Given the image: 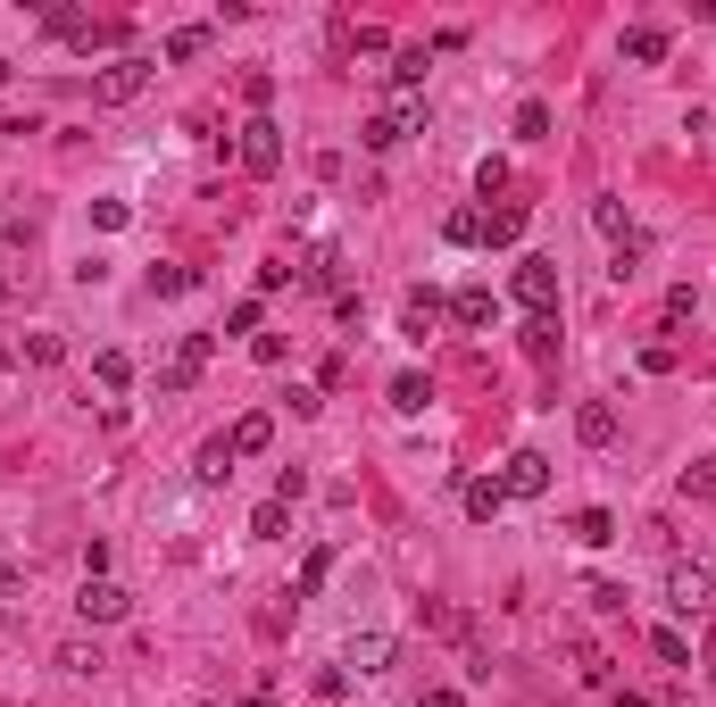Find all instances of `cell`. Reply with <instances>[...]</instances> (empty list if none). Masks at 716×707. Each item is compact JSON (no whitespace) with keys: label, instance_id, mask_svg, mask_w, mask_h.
I'll list each match as a JSON object with an SVG mask.
<instances>
[{"label":"cell","instance_id":"cell-10","mask_svg":"<svg viewBox=\"0 0 716 707\" xmlns=\"http://www.w3.org/2000/svg\"><path fill=\"white\" fill-rule=\"evenodd\" d=\"M434 325H442V300L425 292V283H416V292L400 300V334H409V341H425V334H434Z\"/></svg>","mask_w":716,"mask_h":707},{"label":"cell","instance_id":"cell-3","mask_svg":"<svg viewBox=\"0 0 716 707\" xmlns=\"http://www.w3.org/2000/svg\"><path fill=\"white\" fill-rule=\"evenodd\" d=\"M76 616H84V624H117V616H133V591H126V583H109V575H84Z\"/></svg>","mask_w":716,"mask_h":707},{"label":"cell","instance_id":"cell-16","mask_svg":"<svg viewBox=\"0 0 716 707\" xmlns=\"http://www.w3.org/2000/svg\"><path fill=\"white\" fill-rule=\"evenodd\" d=\"M383 84H392L400 100H416V84H425V51H392V67H383Z\"/></svg>","mask_w":716,"mask_h":707},{"label":"cell","instance_id":"cell-31","mask_svg":"<svg viewBox=\"0 0 716 707\" xmlns=\"http://www.w3.org/2000/svg\"><path fill=\"white\" fill-rule=\"evenodd\" d=\"M58 358H67L58 334H25V367H58Z\"/></svg>","mask_w":716,"mask_h":707},{"label":"cell","instance_id":"cell-1","mask_svg":"<svg viewBox=\"0 0 716 707\" xmlns=\"http://www.w3.org/2000/svg\"><path fill=\"white\" fill-rule=\"evenodd\" d=\"M151 75H159V58H133V51H126L117 67H100V75H93V109H126V100L142 93Z\"/></svg>","mask_w":716,"mask_h":707},{"label":"cell","instance_id":"cell-11","mask_svg":"<svg viewBox=\"0 0 716 707\" xmlns=\"http://www.w3.org/2000/svg\"><path fill=\"white\" fill-rule=\"evenodd\" d=\"M451 317H458V325H467V334H484V325H500V300H491V292H484V283H467V292H458V300H451Z\"/></svg>","mask_w":716,"mask_h":707},{"label":"cell","instance_id":"cell-28","mask_svg":"<svg viewBox=\"0 0 716 707\" xmlns=\"http://www.w3.org/2000/svg\"><path fill=\"white\" fill-rule=\"evenodd\" d=\"M592 225H600L608 242H633V225H625V208H617V200H592Z\"/></svg>","mask_w":716,"mask_h":707},{"label":"cell","instance_id":"cell-12","mask_svg":"<svg viewBox=\"0 0 716 707\" xmlns=\"http://www.w3.org/2000/svg\"><path fill=\"white\" fill-rule=\"evenodd\" d=\"M575 442H584V449H608V442H617V409H608V400L575 409Z\"/></svg>","mask_w":716,"mask_h":707},{"label":"cell","instance_id":"cell-41","mask_svg":"<svg viewBox=\"0 0 716 707\" xmlns=\"http://www.w3.org/2000/svg\"><path fill=\"white\" fill-rule=\"evenodd\" d=\"M425 707H458V690H451V683H434V690H425Z\"/></svg>","mask_w":716,"mask_h":707},{"label":"cell","instance_id":"cell-37","mask_svg":"<svg viewBox=\"0 0 716 707\" xmlns=\"http://www.w3.org/2000/svg\"><path fill=\"white\" fill-rule=\"evenodd\" d=\"M226 334H259V300H234V308H226Z\"/></svg>","mask_w":716,"mask_h":707},{"label":"cell","instance_id":"cell-23","mask_svg":"<svg viewBox=\"0 0 716 707\" xmlns=\"http://www.w3.org/2000/svg\"><path fill=\"white\" fill-rule=\"evenodd\" d=\"M675 491H683V500H716V458H692Z\"/></svg>","mask_w":716,"mask_h":707},{"label":"cell","instance_id":"cell-2","mask_svg":"<svg viewBox=\"0 0 716 707\" xmlns=\"http://www.w3.org/2000/svg\"><path fill=\"white\" fill-rule=\"evenodd\" d=\"M234 159H242L250 175H275L283 167V126H275V117H250L242 142H234Z\"/></svg>","mask_w":716,"mask_h":707},{"label":"cell","instance_id":"cell-7","mask_svg":"<svg viewBox=\"0 0 716 707\" xmlns=\"http://www.w3.org/2000/svg\"><path fill=\"white\" fill-rule=\"evenodd\" d=\"M200 367H208V334H184V341H175V358H167V374H159V391H192V383H200Z\"/></svg>","mask_w":716,"mask_h":707},{"label":"cell","instance_id":"cell-44","mask_svg":"<svg viewBox=\"0 0 716 707\" xmlns=\"http://www.w3.org/2000/svg\"><path fill=\"white\" fill-rule=\"evenodd\" d=\"M9 75H18V67H9V58H0V84H9Z\"/></svg>","mask_w":716,"mask_h":707},{"label":"cell","instance_id":"cell-27","mask_svg":"<svg viewBox=\"0 0 716 707\" xmlns=\"http://www.w3.org/2000/svg\"><path fill=\"white\" fill-rule=\"evenodd\" d=\"M93 374H100L109 391H126V383H133V358H126V350H100V358H93Z\"/></svg>","mask_w":716,"mask_h":707},{"label":"cell","instance_id":"cell-45","mask_svg":"<svg viewBox=\"0 0 716 707\" xmlns=\"http://www.w3.org/2000/svg\"><path fill=\"white\" fill-rule=\"evenodd\" d=\"M708 583H716V566H708Z\"/></svg>","mask_w":716,"mask_h":707},{"label":"cell","instance_id":"cell-14","mask_svg":"<svg viewBox=\"0 0 716 707\" xmlns=\"http://www.w3.org/2000/svg\"><path fill=\"white\" fill-rule=\"evenodd\" d=\"M500 508H509V483H500V475H475V483H467V516H475V524H491Z\"/></svg>","mask_w":716,"mask_h":707},{"label":"cell","instance_id":"cell-18","mask_svg":"<svg viewBox=\"0 0 716 707\" xmlns=\"http://www.w3.org/2000/svg\"><path fill=\"white\" fill-rule=\"evenodd\" d=\"M442 242L475 250V242H484V208H451V217H442Z\"/></svg>","mask_w":716,"mask_h":707},{"label":"cell","instance_id":"cell-46","mask_svg":"<svg viewBox=\"0 0 716 707\" xmlns=\"http://www.w3.org/2000/svg\"><path fill=\"white\" fill-rule=\"evenodd\" d=\"M208 707H217V699H208Z\"/></svg>","mask_w":716,"mask_h":707},{"label":"cell","instance_id":"cell-8","mask_svg":"<svg viewBox=\"0 0 716 707\" xmlns=\"http://www.w3.org/2000/svg\"><path fill=\"white\" fill-rule=\"evenodd\" d=\"M708 591H716V583H708V566H666V608L699 616V608H708Z\"/></svg>","mask_w":716,"mask_h":707},{"label":"cell","instance_id":"cell-36","mask_svg":"<svg viewBox=\"0 0 716 707\" xmlns=\"http://www.w3.org/2000/svg\"><path fill=\"white\" fill-rule=\"evenodd\" d=\"M242 100H250V109H267V100H275V75L250 67V75H242Z\"/></svg>","mask_w":716,"mask_h":707},{"label":"cell","instance_id":"cell-26","mask_svg":"<svg viewBox=\"0 0 716 707\" xmlns=\"http://www.w3.org/2000/svg\"><path fill=\"white\" fill-rule=\"evenodd\" d=\"M525 358H558V317H533L525 325Z\"/></svg>","mask_w":716,"mask_h":707},{"label":"cell","instance_id":"cell-40","mask_svg":"<svg viewBox=\"0 0 716 707\" xmlns=\"http://www.w3.org/2000/svg\"><path fill=\"white\" fill-rule=\"evenodd\" d=\"M93 225H109V233H117V225H133V208L126 200H93Z\"/></svg>","mask_w":716,"mask_h":707},{"label":"cell","instance_id":"cell-39","mask_svg":"<svg viewBox=\"0 0 716 707\" xmlns=\"http://www.w3.org/2000/svg\"><path fill=\"white\" fill-rule=\"evenodd\" d=\"M58 666H67V674H93V666H100V650H84V641H67V650H58Z\"/></svg>","mask_w":716,"mask_h":707},{"label":"cell","instance_id":"cell-19","mask_svg":"<svg viewBox=\"0 0 716 707\" xmlns=\"http://www.w3.org/2000/svg\"><path fill=\"white\" fill-rule=\"evenodd\" d=\"M575 541H584V550H608V541H617V516H608V508H584V516H575Z\"/></svg>","mask_w":716,"mask_h":707},{"label":"cell","instance_id":"cell-5","mask_svg":"<svg viewBox=\"0 0 716 707\" xmlns=\"http://www.w3.org/2000/svg\"><path fill=\"white\" fill-rule=\"evenodd\" d=\"M416 126H425V100H400V109L367 117V126H358V142H367V150H392V142H409Z\"/></svg>","mask_w":716,"mask_h":707},{"label":"cell","instance_id":"cell-24","mask_svg":"<svg viewBox=\"0 0 716 707\" xmlns=\"http://www.w3.org/2000/svg\"><path fill=\"white\" fill-rule=\"evenodd\" d=\"M425 400H434V383H425V374H392V409H425Z\"/></svg>","mask_w":716,"mask_h":707},{"label":"cell","instance_id":"cell-25","mask_svg":"<svg viewBox=\"0 0 716 707\" xmlns=\"http://www.w3.org/2000/svg\"><path fill=\"white\" fill-rule=\"evenodd\" d=\"M325 575H334V550H308V558H301V599H317Z\"/></svg>","mask_w":716,"mask_h":707},{"label":"cell","instance_id":"cell-32","mask_svg":"<svg viewBox=\"0 0 716 707\" xmlns=\"http://www.w3.org/2000/svg\"><path fill=\"white\" fill-rule=\"evenodd\" d=\"M650 650H659V666H692V650H683L675 624H659V633H650Z\"/></svg>","mask_w":716,"mask_h":707},{"label":"cell","instance_id":"cell-33","mask_svg":"<svg viewBox=\"0 0 716 707\" xmlns=\"http://www.w3.org/2000/svg\"><path fill=\"white\" fill-rule=\"evenodd\" d=\"M208 51V25H175L167 34V58H200Z\"/></svg>","mask_w":716,"mask_h":707},{"label":"cell","instance_id":"cell-22","mask_svg":"<svg viewBox=\"0 0 716 707\" xmlns=\"http://www.w3.org/2000/svg\"><path fill=\"white\" fill-rule=\"evenodd\" d=\"M234 475V442L217 433V442H200V483H226Z\"/></svg>","mask_w":716,"mask_h":707},{"label":"cell","instance_id":"cell-6","mask_svg":"<svg viewBox=\"0 0 716 707\" xmlns=\"http://www.w3.org/2000/svg\"><path fill=\"white\" fill-rule=\"evenodd\" d=\"M500 483H509V500H542L550 491V458L542 449H517V458L500 466Z\"/></svg>","mask_w":716,"mask_h":707},{"label":"cell","instance_id":"cell-9","mask_svg":"<svg viewBox=\"0 0 716 707\" xmlns=\"http://www.w3.org/2000/svg\"><path fill=\"white\" fill-rule=\"evenodd\" d=\"M341 657H350L358 674H383V666L400 657V641H392V633H350V650H341Z\"/></svg>","mask_w":716,"mask_h":707},{"label":"cell","instance_id":"cell-17","mask_svg":"<svg viewBox=\"0 0 716 707\" xmlns=\"http://www.w3.org/2000/svg\"><path fill=\"white\" fill-rule=\"evenodd\" d=\"M625 58H633V67H659L666 58V25H633V34H625Z\"/></svg>","mask_w":716,"mask_h":707},{"label":"cell","instance_id":"cell-4","mask_svg":"<svg viewBox=\"0 0 716 707\" xmlns=\"http://www.w3.org/2000/svg\"><path fill=\"white\" fill-rule=\"evenodd\" d=\"M509 292L525 300L533 317H550V308H558V267L550 259H517V275H509Z\"/></svg>","mask_w":716,"mask_h":707},{"label":"cell","instance_id":"cell-15","mask_svg":"<svg viewBox=\"0 0 716 707\" xmlns=\"http://www.w3.org/2000/svg\"><path fill=\"white\" fill-rule=\"evenodd\" d=\"M226 442H234V458H259V449H267V442H275V416H259V409H250V416H242V425H234V433H226Z\"/></svg>","mask_w":716,"mask_h":707},{"label":"cell","instance_id":"cell-42","mask_svg":"<svg viewBox=\"0 0 716 707\" xmlns=\"http://www.w3.org/2000/svg\"><path fill=\"white\" fill-rule=\"evenodd\" d=\"M9 599H18V575H9V566H0V608H9Z\"/></svg>","mask_w":716,"mask_h":707},{"label":"cell","instance_id":"cell-20","mask_svg":"<svg viewBox=\"0 0 716 707\" xmlns=\"http://www.w3.org/2000/svg\"><path fill=\"white\" fill-rule=\"evenodd\" d=\"M292 533V508L283 500H259V516H250V541H283Z\"/></svg>","mask_w":716,"mask_h":707},{"label":"cell","instance_id":"cell-34","mask_svg":"<svg viewBox=\"0 0 716 707\" xmlns=\"http://www.w3.org/2000/svg\"><path fill=\"white\" fill-rule=\"evenodd\" d=\"M542 133H550V109H542V100H525V109H517V142H542Z\"/></svg>","mask_w":716,"mask_h":707},{"label":"cell","instance_id":"cell-30","mask_svg":"<svg viewBox=\"0 0 716 707\" xmlns=\"http://www.w3.org/2000/svg\"><path fill=\"white\" fill-rule=\"evenodd\" d=\"M192 283H200V267H151V292H192Z\"/></svg>","mask_w":716,"mask_h":707},{"label":"cell","instance_id":"cell-21","mask_svg":"<svg viewBox=\"0 0 716 707\" xmlns=\"http://www.w3.org/2000/svg\"><path fill=\"white\" fill-rule=\"evenodd\" d=\"M425 624H434L442 641H467V633H475V624H467V616L451 608V599H425Z\"/></svg>","mask_w":716,"mask_h":707},{"label":"cell","instance_id":"cell-29","mask_svg":"<svg viewBox=\"0 0 716 707\" xmlns=\"http://www.w3.org/2000/svg\"><path fill=\"white\" fill-rule=\"evenodd\" d=\"M301 275L317 283V292H334V283H341V259H334V250H308V267H301Z\"/></svg>","mask_w":716,"mask_h":707},{"label":"cell","instance_id":"cell-35","mask_svg":"<svg viewBox=\"0 0 716 707\" xmlns=\"http://www.w3.org/2000/svg\"><path fill=\"white\" fill-rule=\"evenodd\" d=\"M608 275H617V283H633V275H641V233H633V242H617V259H608Z\"/></svg>","mask_w":716,"mask_h":707},{"label":"cell","instance_id":"cell-43","mask_svg":"<svg viewBox=\"0 0 716 707\" xmlns=\"http://www.w3.org/2000/svg\"><path fill=\"white\" fill-rule=\"evenodd\" d=\"M242 707H275V699H267V690H259V699H242Z\"/></svg>","mask_w":716,"mask_h":707},{"label":"cell","instance_id":"cell-13","mask_svg":"<svg viewBox=\"0 0 716 707\" xmlns=\"http://www.w3.org/2000/svg\"><path fill=\"white\" fill-rule=\"evenodd\" d=\"M517 233H525V200H500V208H484V242H491V250H509Z\"/></svg>","mask_w":716,"mask_h":707},{"label":"cell","instance_id":"cell-38","mask_svg":"<svg viewBox=\"0 0 716 707\" xmlns=\"http://www.w3.org/2000/svg\"><path fill=\"white\" fill-rule=\"evenodd\" d=\"M475 192H484V200H491V192H509V167H500V159H484V167H475Z\"/></svg>","mask_w":716,"mask_h":707}]
</instances>
